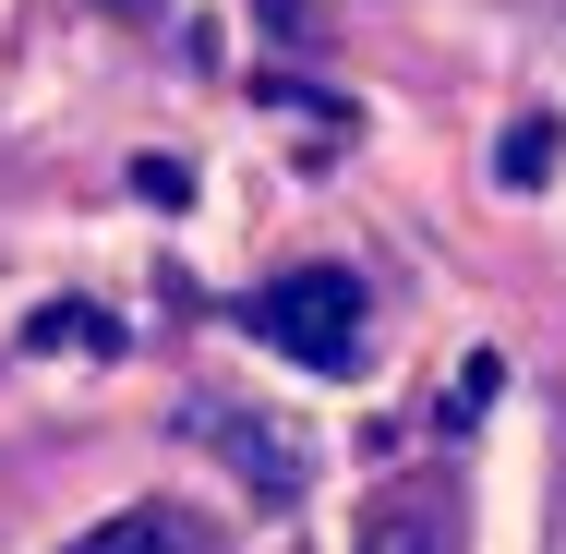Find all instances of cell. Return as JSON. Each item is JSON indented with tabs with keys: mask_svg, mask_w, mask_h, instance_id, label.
<instances>
[{
	"mask_svg": "<svg viewBox=\"0 0 566 554\" xmlns=\"http://www.w3.org/2000/svg\"><path fill=\"white\" fill-rule=\"evenodd\" d=\"M458 543H470L458 470H398V482L361 506V543H349V554H458Z\"/></svg>",
	"mask_w": 566,
	"mask_h": 554,
	"instance_id": "cell-2",
	"label": "cell"
},
{
	"mask_svg": "<svg viewBox=\"0 0 566 554\" xmlns=\"http://www.w3.org/2000/svg\"><path fill=\"white\" fill-rule=\"evenodd\" d=\"M24 349H85V362H109V349H120V326L97 314V302H49V314L24 326Z\"/></svg>",
	"mask_w": 566,
	"mask_h": 554,
	"instance_id": "cell-5",
	"label": "cell"
},
{
	"mask_svg": "<svg viewBox=\"0 0 566 554\" xmlns=\"http://www.w3.org/2000/svg\"><path fill=\"white\" fill-rule=\"evenodd\" d=\"M494 386H506V362H458V386H447V435H470V410H494Z\"/></svg>",
	"mask_w": 566,
	"mask_h": 554,
	"instance_id": "cell-7",
	"label": "cell"
},
{
	"mask_svg": "<svg viewBox=\"0 0 566 554\" xmlns=\"http://www.w3.org/2000/svg\"><path fill=\"white\" fill-rule=\"evenodd\" d=\"M181 435H193V446H218V458L241 470V482H253V494H265V506H302V482H314V458H302V446L277 435L265 410H229V398H193V410H181Z\"/></svg>",
	"mask_w": 566,
	"mask_h": 554,
	"instance_id": "cell-3",
	"label": "cell"
},
{
	"mask_svg": "<svg viewBox=\"0 0 566 554\" xmlns=\"http://www.w3.org/2000/svg\"><path fill=\"white\" fill-rule=\"evenodd\" d=\"M241 326L265 337L277 362H302V374H361V349H374V302H361V278L349 265H290V278H265L253 302H241Z\"/></svg>",
	"mask_w": 566,
	"mask_h": 554,
	"instance_id": "cell-1",
	"label": "cell"
},
{
	"mask_svg": "<svg viewBox=\"0 0 566 554\" xmlns=\"http://www.w3.org/2000/svg\"><path fill=\"white\" fill-rule=\"evenodd\" d=\"M73 554H229V531L206 506H169V494H157V506H120L109 531H85Z\"/></svg>",
	"mask_w": 566,
	"mask_h": 554,
	"instance_id": "cell-4",
	"label": "cell"
},
{
	"mask_svg": "<svg viewBox=\"0 0 566 554\" xmlns=\"http://www.w3.org/2000/svg\"><path fill=\"white\" fill-rule=\"evenodd\" d=\"M543 169H555V121H518V133L494 145V181H506V194H531Z\"/></svg>",
	"mask_w": 566,
	"mask_h": 554,
	"instance_id": "cell-6",
	"label": "cell"
},
{
	"mask_svg": "<svg viewBox=\"0 0 566 554\" xmlns=\"http://www.w3.org/2000/svg\"><path fill=\"white\" fill-rule=\"evenodd\" d=\"M109 12H157V0H109Z\"/></svg>",
	"mask_w": 566,
	"mask_h": 554,
	"instance_id": "cell-9",
	"label": "cell"
},
{
	"mask_svg": "<svg viewBox=\"0 0 566 554\" xmlns=\"http://www.w3.org/2000/svg\"><path fill=\"white\" fill-rule=\"evenodd\" d=\"M133 194H145V206H181L193 169H181V157H133Z\"/></svg>",
	"mask_w": 566,
	"mask_h": 554,
	"instance_id": "cell-8",
	"label": "cell"
}]
</instances>
